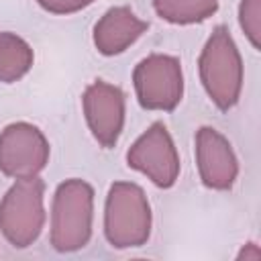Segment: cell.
Returning a JSON list of instances; mask_svg holds the SVG:
<instances>
[{
    "instance_id": "obj_4",
    "label": "cell",
    "mask_w": 261,
    "mask_h": 261,
    "mask_svg": "<svg viewBox=\"0 0 261 261\" xmlns=\"http://www.w3.org/2000/svg\"><path fill=\"white\" fill-rule=\"evenodd\" d=\"M45 181L39 175L16 179L0 202V230L16 247H31L45 226Z\"/></svg>"
},
{
    "instance_id": "obj_7",
    "label": "cell",
    "mask_w": 261,
    "mask_h": 261,
    "mask_svg": "<svg viewBox=\"0 0 261 261\" xmlns=\"http://www.w3.org/2000/svg\"><path fill=\"white\" fill-rule=\"evenodd\" d=\"M49 161V141L31 122H12L0 133V171L22 179L39 175Z\"/></svg>"
},
{
    "instance_id": "obj_10",
    "label": "cell",
    "mask_w": 261,
    "mask_h": 261,
    "mask_svg": "<svg viewBox=\"0 0 261 261\" xmlns=\"http://www.w3.org/2000/svg\"><path fill=\"white\" fill-rule=\"evenodd\" d=\"M147 29L149 22L139 18L128 6H112L94 24L92 37L98 53L112 57L126 51Z\"/></svg>"
},
{
    "instance_id": "obj_11",
    "label": "cell",
    "mask_w": 261,
    "mask_h": 261,
    "mask_svg": "<svg viewBox=\"0 0 261 261\" xmlns=\"http://www.w3.org/2000/svg\"><path fill=\"white\" fill-rule=\"evenodd\" d=\"M31 45L14 33H0V82L12 84L29 73L33 67Z\"/></svg>"
},
{
    "instance_id": "obj_8",
    "label": "cell",
    "mask_w": 261,
    "mask_h": 261,
    "mask_svg": "<svg viewBox=\"0 0 261 261\" xmlns=\"http://www.w3.org/2000/svg\"><path fill=\"white\" fill-rule=\"evenodd\" d=\"M82 104L94 139L104 149L114 147L124 126V92L114 84L94 80L86 88Z\"/></svg>"
},
{
    "instance_id": "obj_1",
    "label": "cell",
    "mask_w": 261,
    "mask_h": 261,
    "mask_svg": "<svg viewBox=\"0 0 261 261\" xmlns=\"http://www.w3.org/2000/svg\"><path fill=\"white\" fill-rule=\"evenodd\" d=\"M200 80L210 100L222 110H230L243 90V59L228 27L218 24L208 37L200 59Z\"/></svg>"
},
{
    "instance_id": "obj_14",
    "label": "cell",
    "mask_w": 261,
    "mask_h": 261,
    "mask_svg": "<svg viewBox=\"0 0 261 261\" xmlns=\"http://www.w3.org/2000/svg\"><path fill=\"white\" fill-rule=\"evenodd\" d=\"M92 2L94 0H37V4L51 14H73Z\"/></svg>"
},
{
    "instance_id": "obj_3",
    "label": "cell",
    "mask_w": 261,
    "mask_h": 261,
    "mask_svg": "<svg viewBox=\"0 0 261 261\" xmlns=\"http://www.w3.org/2000/svg\"><path fill=\"white\" fill-rule=\"evenodd\" d=\"M104 234L116 249L143 247L151 237V206L141 186L114 181L104 206Z\"/></svg>"
},
{
    "instance_id": "obj_12",
    "label": "cell",
    "mask_w": 261,
    "mask_h": 261,
    "mask_svg": "<svg viewBox=\"0 0 261 261\" xmlns=\"http://www.w3.org/2000/svg\"><path fill=\"white\" fill-rule=\"evenodd\" d=\"M153 8L171 24H196L218 10V0H153Z\"/></svg>"
},
{
    "instance_id": "obj_6",
    "label": "cell",
    "mask_w": 261,
    "mask_h": 261,
    "mask_svg": "<svg viewBox=\"0 0 261 261\" xmlns=\"http://www.w3.org/2000/svg\"><path fill=\"white\" fill-rule=\"evenodd\" d=\"M130 169L147 175L157 188H171L179 175V155L163 122H153L126 151Z\"/></svg>"
},
{
    "instance_id": "obj_5",
    "label": "cell",
    "mask_w": 261,
    "mask_h": 261,
    "mask_svg": "<svg viewBox=\"0 0 261 261\" xmlns=\"http://www.w3.org/2000/svg\"><path fill=\"white\" fill-rule=\"evenodd\" d=\"M137 100L145 110H173L184 96L181 63L173 55L153 53L141 59L133 71Z\"/></svg>"
},
{
    "instance_id": "obj_9",
    "label": "cell",
    "mask_w": 261,
    "mask_h": 261,
    "mask_svg": "<svg viewBox=\"0 0 261 261\" xmlns=\"http://www.w3.org/2000/svg\"><path fill=\"white\" fill-rule=\"evenodd\" d=\"M196 163L200 179L210 190H230L239 175L237 155L216 128L202 126L196 133Z\"/></svg>"
},
{
    "instance_id": "obj_2",
    "label": "cell",
    "mask_w": 261,
    "mask_h": 261,
    "mask_svg": "<svg viewBox=\"0 0 261 261\" xmlns=\"http://www.w3.org/2000/svg\"><path fill=\"white\" fill-rule=\"evenodd\" d=\"M94 218V188L77 177L57 186L51 206V245L59 253H73L88 245Z\"/></svg>"
},
{
    "instance_id": "obj_13",
    "label": "cell",
    "mask_w": 261,
    "mask_h": 261,
    "mask_svg": "<svg viewBox=\"0 0 261 261\" xmlns=\"http://www.w3.org/2000/svg\"><path fill=\"white\" fill-rule=\"evenodd\" d=\"M239 22L255 49L261 47V0H241Z\"/></svg>"
}]
</instances>
